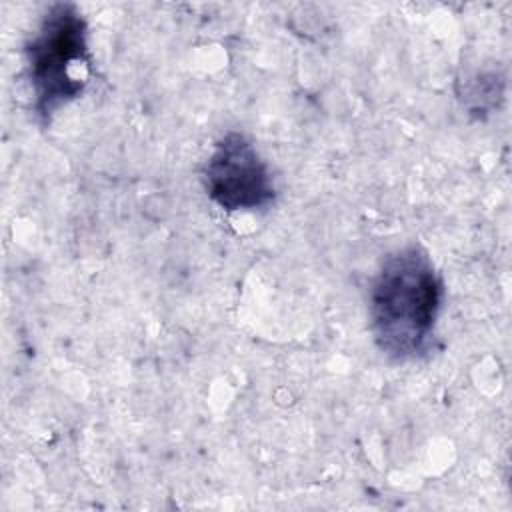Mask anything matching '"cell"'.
<instances>
[{
    "mask_svg": "<svg viewBox=\"0 0 512 512\" xmlns=\"http://www.w3.org/2000/svg\"><path fill=\"white\" fill-rule=\"evenodd\" d=\"M442 302L444 280L426 248L406 244L388 254L368 294L376 348L392 362H410L428 354Z\"/></svg>",
    "mask_w": 512,
    "mask_h": 512,
    "instance_id": "6da1fadb",
    "label": "cell"
},
{
    "mask_svg": "<svg viewBox=\"0 0 512 512\" xmlns=\"http://www.w3.org/2000/svg\"><path fill=\"white\" fill-rule=\"evenodd\" d=\"M24 70L32 94V112L42 126L80 98L88 88L94 62L88 24L76 4L56 2L24 44Z\"/></svg>",
    "mask_w": 512,
    "mask_h": 512,
    "instance_id": "7a4b0ae2",
    "label": "cell"
},
{
    "mask_svg": "<svg viewBox=\"0 0 512 512\" xmlns=\"http://www.w3.org/2000/svg\"><path fill=\"white\" fill-rule=\"evenodd\" d=\"M206 196L226 212L268 208L276 198V184L268 162L254 142L236 130L222 134L202 166Z\"/></svg>",
    "mask_w": 512,
    "mask_h": 512,
    "instance_id": "3957f363",
    "label": "cell"
}]
</instances>
